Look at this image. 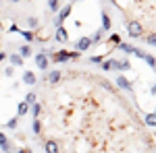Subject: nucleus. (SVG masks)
<instances>
[{"label": "nucleus", "mask_w": 156, "mask_h": 153, "mask_svg": "<svg viewBox=\"0 0 156 153\" xmlns=\"http://www.w3.org/2000/svg\"><path fill=\"white\" fill-rule=\"evenodd\" d=\"M102 71H110V60H106V62H102Z\"/></svg>", "instance_id": "obj_30"}, {"label": "nucleus", "mask_w": 156, "mask_h": 153, "mask_svg": "<svg viewBox=\"0 0 156 153\" xmlns=\"http://www.w3.org/2000/svg\"><path fill=\"white\" fill-rule=\"evenodd\" d=\"M106 29H110V19L106 12H102V31H106Z\"/></svg>", "instance_id": "obj_15"}, {"label": "nucleus", "mask_w": 156, "mask_h": 153, "mask_svg": "<svg viewBox=\"0 0 156 153\" xmlns=\"http://www.w3.org/2000/svg\"><path fill=\"white\" fill-rule=\"evenodd\" d=\"M44 149H46V153H60L58 143L56 141H46L44 143Z\"/></svg>", "instance_id": "obj_6"}, {"label": "nucleus", "mask_w": 156, "mask_h": 153, "mask_svg": "<svg viewBox=\"0 0 156 153\" xmlns=\"http://www.w3.org/2000/svg\"><path fill=\"white\" fill-rule=\"evenodd\" d=\"M6 126H9V128H17V118L9 120V122H6Z\"/></svg>", "instance_id": "obj_29"}, {"label": "nucleus", "mask_w": 156, "mask_h": 153, "mask_svg": "<svg viewBox=\"0 0 156 153\" xmlns=\"http://www.w3.org/2000/svg\"><path fill=\"white\" fill-rule=\"evenodd\" d=\"M146 124H148V126H154L156 124V114L154 112H150V114L146 116Z\"/></svg>", "instance_id": "obj_17"}, {"label": "nucleus", "mask_w": 156, "mask_h": 153, "mask_svg": "<svg viewBox=\"0 0 156 153\" xmlns=\"http://www.w3.org/2000/svg\"><path fill=\"white\" fill-rule=\"evenodd\" d=\"M25 104H36V93L34 91H29L27 97H25Z\"/></svg>", "instance_id": "obj_19"}, {"label": "nucleus", "mask_w": 156, "mask_h": 153, "mask_svg": "<svg viewBox=\"0 0 156 153\" xmlns=\"http://www.w3.org/2000/svg\"><path fill=\"white\" fill-rule=\"evenodd\" d=\"M129 71V62L127 60H110V71Z\"/></svg>", "instance_id": "obj_4"}, {"label": "nucleus", "mask_w": 156, "mask_h": 153, "mask_svg": "<svg viewBox=\"0 0 156 153\" xmlns=\"http://www.w3.org/2000/svg\"><path fill=\"white\" fill-rule=\"evenodd\" d=\"M69 12H71V6L67 4V6H65V8H62V11L58 12V19L54 21V25H56V27H62V21H65V19L69 17Z\"/></svg>", "instance_id": "obj_5"}, {"label": "nucleus", "mask_w": 156, "mask_h": 153, "mask_svg": "<svg viewBox=\"0 0 156 153\" xmlns=\"http://www.w3.org/2000/svg\"><path fill=\"white\" fill-rule=\"evenodd\" d=\"M12 2H19V0H12Z\"/></svg>", "instance_id": "obj_33"}, {"label": "nucleus", "mask_w": 156, "mask_h": 153, "mask_svg": "<svg viewBox=\"0 0 156 153\" xmlns=\"http://www.w3.org/2000/svg\"><path fill=\"white\" fill-rule=\"evenodd\" d=\"M27 25H29L31 29H36V27H37V19H36V17H29V19H27Z\"/></svg>", "instance_id": "obj_22"}, {"label": "nucleus", "mask_w": 156, "mask_h": 153, "mask_svg": "<svg viewBox=\"0 0 156 153\" xmlns=\"http://www.w3.org/2000/svg\"><path fill=\"white\" fill-rule=\"evenodd\" d=\"M36 64L40 71H46L48 72V54L46 52H40V54H36Z\"/></svg>", "instance_id": "obj_2"}, {"label": "nucleus", "mask_w": 156, "mask_h": 153, "mask_svg": "<svg viewBox=\"0 0 156 153\" xmlns=\"http://www.w3.org/2000/svg\"><path fill=\"white\" fill-rule=\"evenodd\" d=\"M144 39H146V44H148V46H154V44H156L154 35H148V37H144Z\"/></svg>", "instance_id": "obj_28"}, {"label": "nucleus", "mask_w": 156, "mask_h": 153, "mask_svg": "<svg viewBox=\"0 0 156 153\" xmlns=\"http://www.w3.org/2000/svg\"><path fill=\"white\" fill-rule=\"evenodd\" d=\"M27 112H29V104H19V116H25V114H27Z\"/></svg>", "instance_id": "obj_18"}, {"label": "nucleus", "mask_w": 156, "mask_h": 153, "mask_svg": "<svg viewBox=\"0 0 156 153\" xmlns=\"http://www.w3.org/2000/svg\"><path fill=\"white\" fill-rule=\"evenodd\" d=\"M58 0H50V11H58Z\"/></svg>", "instance_id": "obj_24"}, {"label": "nucleus", "mask_w": 156, "mask_h": 153, "mask_svg": "<svg viewBox=\"0 0 156 153\" xmlns=\"http://www.w3.org/2000/svg\"><path fill=\"white\" fill-rule=\"evenodd\" d=\"M4 75H6V77H12V75H15V68H6Z\"/></svg>", "instance_id": "obj_31"}, {"label": "nucleus", "mask_w": 156, "mask_h": 153, "mask_svg": "<svg viewBox=\"0 0 156 153\" xmlns=\"http://www.w3.org/2000/svg\"><path fill=\"white\" fill-rule=\"evenodd\" d=\"M31 106H34V118H37V114H40L42 106H40V104H31Z\"/></svg>", "instance_id": "obj_27"}, {"label": "nucleus", "mask_w": 156, "mask_h": 153, "mask_svg": "<svg viewBox=\"0 0 156 153\" xmlns=\"http://www.w3.org/2000/svg\"><path fill=\"white\" fill-rule=\"evenodd\" d=\"M90 62H92V64H102V56H92Z\"/></svg>", "instance_id": "obj_25"}, {"label": "nucleus", "mask_w": 156, "mask_h": 153, "mask_svg": "<svg viewBox=\"0 0 156 153\" xmlns=\"http://www.w3.org/2000/svg\"><path fill=\"white\" fill-rule=\"evenodd\" d=\"M92 46V42H90V37H81L79 42H77V52H85L87 48Z\"/></svg>", "instance_id": "obj_8"}, {"label": "nucleus", "mask_w": 156, "mask_h": 153, "mask_svg": "<svg viewBox=\"0 0 156 153\" xmlns=\"http://www.w3.org/2000/svg\"><path fill=\"white\" fill-rule=\"evenodd\" d=\"M56 39H58V42H67V39H69V33H67L65 27H56Z\"/></svg>", "instance_id": "obj_12"}, {"label": "nucleus", "mask_w": 156, "mask_h": 153, "mask_svg": "<svg viewBox=\"0 0 156 153\" xmlns=\"http://www.w3.org/2000/svg\"><path fill=\"white\" fill-rule=\"evenodd\" d=\"M19 56H21V58L31 56V48H29V46H21V48H19Z\"/></svg>", "instance_id": "obj_14"}, {"label": "nucleus", "mask_w": 156, "mask_h": 153, "mask_svg": "<svg viewBox=\"0 0 156 153\" xmlns=\"http://www.w3.org/2000/svg\"><path fill=\"white\" fill-rule=\"evenodd\" d=\"M21 35L25 37V42H34V39H36V37H34V33H31V31H23V33H21Z\"/></svg>", "instance_id": "obj_20"}, {"label": "nucleus", "mask_w": 156, "mask_h": 153, "mask_svg": "<svg viewBox=\"0 0 156 153\" xmlns=\"http://www.w3.org/2000/svg\"><path fill=\"white\" fill-rule=\"evenodd\" d=\"M117 85H119L121 89H127V91H129V89H131V83L127 81V79H125V77H123V75H119V77H117Z\"/></svg>", "instance_id": "obj_11"}, {"label": "nucleus", "mask_w": 156, "mask_h": 153, "mask_svg": "<svg viewBox=\"0 0 156 153\" xmlns=\"http://www.w3.org/2000/svg\"><path fill=\"white\" fill-rule=\"evenodd\" d=\"M110 44H115V46H119V44H121V37L117 35V33H115V35H110Z\"/></svg>", "instance_id": "obj_23"}, {"label": "nucleus", "mask_w": 156, "mask_h": 153, "mask_svg": "<svg viewBox=\"0 0 156 153\" xmlns=\"http://www.w3.org/2000/svg\"><path fill=\"white\" fill-rule=\"evenodd\" d=\"M23 83H25V85H29V87H31V85H36V75H34L31 71H25V75H23Z\"/></svg>", "instance_id": "obj_9"}, {"label": "nucleus", "mask_w": 156, "mask_h": 153, "mask_svg": "<svg viewBox=\"0 0 156 153\" xmlns=\"http://www.w3.org/2000/svg\"><path fill=\"white\" fill-rule=\"evenodd\" d=\"M4 153H12V151H4Z\"/></svg>", "instance_id": "obj_32"}, {"label": "nucleus", "mask_w": 156, "mask_h": 153, "mask_svg": "<svg viewBox=\"0 0 156 153\" xmlns=\"http://www.w3.org/2000/svg\"><path fill=\"white\" fill-rule=\"evenodd\" d=\"M102 35H104V31H102V29H98L96 33L92 35V39H90V42H92V44H98V42H102Z\"/></svg>", "instance_id": "obj_16"}, {"label": "nucleus", "mask_w": 156, "mask_h": 153, "mask_svg": "<svg viewBox=\"0 0 156 153\" xmlns=\"http://www.w3.org/2000/svg\"><path fill=\"white\" fill-rule=\"evenodd\" d=\"M0 147H2V151H11L12 149V145L9 143V139H6L4 132H0Z\"/></svg>", "instance_id": "obj_10"}, {"label": "nucleus", "mask_w": 156, "mask_h": 153, "mask_svg": "<svg viewBox=\"0 0 156 153\" xmlns=\"http://www.w3.org/2000/svg\"><path fill=\"white\" fill-rule=\"evenodd\" d=\"M46 81L48 83H58L60 81V71H50V72H46Z\"/></svg>", "instance_id": "obj_7"}, {"label": "nucleus", "mask_w": 156, "mask_h": 153, "mask_svg": "<svg viewBox=\"0 0 156 153\" xmlns=\"http://www.w3.org/2000/svg\"><path fill=\"white\" fill-rule=\"evenodd\" d=\"M9 60L12 62V66H21V64H23V58H21L19 54H11V56H9Z\"/></svg>", "instance_id": "obj_13"}, {"label": "nucleus", "mask_w": 156, "mask_h": 153, "mask_svg": "<svg viewBox=\"0 0 156 153\" xmlns=\"http://www.w3.org/2000/svg\"><path fill=\"white\" fill-rule=\"evenodd\" d=\"M77 56H79V52H56L54 60H56V62H67V60L77 58Z\"/></svg>", "instance_id": "obj_3"}, {"label": "nucleus", "mask_w": 156, "mask_h": 153, "mask_svg": "<svg viewBox=\"0 0 156 153\" xmlns=\"http://www.w3.org/2000/svg\"><path fill=\"white\" fill-rule=\"evenodd\" d=\"M127 31H129L131 37H142L144 35V27L137 23V21H129V23H127Z\"/></svg>", "instance_id": "obj_1"}, {"label": "nucleus", "mask_w": 156, "mask_h": 153, "mask_svg": "<svg viewBox=\"0 0 156 153\" xmlns=\"http://www.w3.org/2000/svg\"><path fill=\"white\" fill-rule=\"evenodd\" d=\"M144 60L152 66V68H154V56H152V54H144Z\"/></svg>", "instance_id": "obj_21"}, {"label": "nucleus", "mask_w": 156, "mask_h": 153, "mask_svg": "<svg viewBox=\"0 0 156 153\" xmlns=\"http://www.w3.org/2000/svg\"><path fill=\"white\" fill-rule=\"evenodd\" d=\"M40 128H42V126H40V120H37V118H34V132H40Z\"/></svg>", "instance_id": "obj_26"}]
</instances>
